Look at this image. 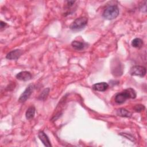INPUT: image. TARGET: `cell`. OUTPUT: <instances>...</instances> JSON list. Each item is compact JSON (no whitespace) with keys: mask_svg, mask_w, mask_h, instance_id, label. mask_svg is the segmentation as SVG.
I'll return each mask as SVG.
<instances>
[{"mask_svg":"<svg viewBox=\"0 0 147 147\" xmlns=\"http://www.w3.org/2000/svg\"><path fill=\"white\" fill-rule=\"evenodd\" d=\"M136 96L135 90L131 88H129L117 94L115 96V102L118 104H122L128 99L136 98Z\"/></svg>","mask_w":147,"mask_h":147,"instance_id":"cell-1","label":"cell"},{"mask_svg":"<svg viewBox=\"0 0 147 147\" xmlns=\"http://www.w3.org/2000/svg\"><path fill=\"white\" fill-rule=\"evenodd\" d=\"M119 14V9L116 5L107 6L103 12V17L106 20H111L115 19Z\"/></svg>","mask_w":147,"mask_h":147,"instance_id":"cell-2","label":"cell"},{"mask_svg":"<svg viewBox=\"0 0 147 147\" xmlns=\"http://www.w3.org/2000/svg\"><path fill=\"white\" fill-rule=\"evenodd\" d=\"M88 22V18L85 17H81L76 18L71 24L69 28L74 31H78L83 29Z\"/></svg>","mask_w":147,"mask_h":147,"instance_id":"cell-3","label":"cell"},{"mask_svg":"<svg viewBox=\"0 0 147 147\" xmlns=\"http://www.w3.org/2000/svg\"><path fill=\"white\" fill-rule=\"evenodd\" d=\"M130 74L132 76L144 77L146 75V70L145 67L141 65H134L130 69Z\"/></svg>","mask_w":147,"mask_h":147,"instance_id":"cell-4","label":"cell"},{"mask_svg":"<svg viewBox=\"0 0 147 147\" xmlns=\"http://www.w3.org/2000/svg\"><path fill=\"white\" fill-rule=\"evenodd\" d=\"M34 88V86L33 84H29L25 90V91L22 93V94L20 95L18 99V102L21 103L25 102L29 98V96L33 92Z\"/></svg>","mask_w":147,"mask_h":147,"instance_id":"cell-5","label":"cell"},{"mask_svg":"<svg viewBox=\"0 0 147 147\" xmlns=\"http://www.w3.org/2000/svg\"><path fill=\"white\" fill-rule=\"evenodd\" d=\"M23 52L21 49H14L6 55V59L9 60H17L22 54Z\"/></svg>","mask_w":147,"mask_h":147,"instance_id":"cell-6","label":"cell"},{"mask_svg":"<svg viewBox=\"0 0 147 147\" xmlns=\"http://www.w3.org/2000/svg\"><path fill=\"white\" fill-rule=\"evenodd\" d=\"M16 77L21 81H28L32 79V74L29 71H21L18 73Z\"/></svg>","mask_w":147,"mask_h":147,"instance_id":"cell-7","label":"cell"},{"mask_svg":"<svg viewBox=\"0 0 147 147\" xmlns=\"http://www.w3.org/2000/svg\"><path fill=\"white\" fill-rule=\"evenodd\" d=\"M38 137L39 139L41 140V141L42 142V144L45 146H48V147L52 146L51 141H50L48 137L43 131H40L38 132Z\"/></svg>","mask_w":147,"mask_h":147,"instance_id":"cell-8","label":"cell"},{"mask_svg":"<svg viewBox=\"0 0 147 147\" xmlns=\"http://www.w3.org/2000/svg\"><path fill=\"white\" fill-rule=\"evenodd\" d=\"M92 89L98 91H105L109 88V84L106 82H100L94 84L92 87Z\"/></svg>","mask_w":147,"mask_h":147,"instance_id":"cell-9","label":"cell"},{"mask_svg":"<svg viewBox=\"0 0 147 147\" xmlns=\"http://www.w3.org/2000/svg\"><path fill=\"white\" fill-rule=\"evenodd\" d=\"M35 111H36V109L34 106H30L26 111V113H25L26 118L29 120L33 119L35 115Z\"/></svg>","mask_w":147,"mask_h":147,"instance_id":"cell-10","label":"cell"},{"mask_svg":"<svg viewBox=\"0 0 147 147\" xmlns=\"http://www.w3.org/2000/svg\"><path fill=\"white\" fill-rule=\"evenodd\" d=\"M117 114L118 115L122 117H127V118H130L131 117V113L127 110L123 108H121L117 110Z\"/></svg>","mask_w":147,"mask_h":147,"instance_id":"cell-11","label":"cell"},{"mask_svg":"<svg viewBox=\"0 0 147 147\" xmlns=\"http://www.w3.org/2000/svg\"><path fill=\"white\" fill-rule=\"evenodd\" d=\"M71 45L74 49L80 51L84 48V47H86V44L78 41H73L71 43Z\"/></svg>","mask_w":147,"mask_h":147,"instance_id":"cell-12","label":"cell"},{"mask_svg":"<svg viewBox=\"0 0 147 147\" xmlns=\"http://www.w3.org/2000/svg\"><path fill=\"white\" fill-rule=\"evenodd\" d=\"M131 45L137 48H140L143 45V41L140 38H136L131 41Z\"/></svg>","mask_w":147,"mask_h":147,"instance_id":"cell-13","label":"cell"},{"mask_svg":"<svg viewBox=\"0 0 147 147\" xmlns=\"http://www.w3.org/2000/svg\"><path fill=\"white\" fill-rule=\"evenodd\" d=\"M49 88H45L42 92L40 94V95L38 96V99L40 100H44L48 96L49 92Z\"/></svg>","mask_w":147,"mask_h":147,"instance_id":"cell-14","label":"cell"},{"mask_svg":"<svg viewBox=\"0 0 147 147\" xmlns=\"http://www.w3.org/2000/svg\"><path fill=\"white\" fill-rule=\"evenodd\" d=\"M134 109L136 112H141L145 109V106L142 105H137L134 106Z\"/></svg>","mask_w":147,"mask_h":147,"instance_id":"cell-15","label":"cell"},{"mask_svg":"<svg viewBox=\"0 0 147 147\" xmlns=\"http://www.w3.org/2000/svg\"><path fill=\"white\" fill-rule=\"evenodd\" d=\"M119 134L121 135V136H123V137L127 138V139H129L130 140H131V141H135L134 138L132 136H131V135H130V134L129 135V136H128V134H126V133H120Z\"/></svg>","mask_w":147,"mask_h":147,"instance_id":"cell-16","label":"cell"},{"mask_svg":"<svg viewBox=\"0 0 147 147\" xmlns=\"http://www.w3.org/2000/svg\"><path fill=\"white\" fill-rule=\"evenodd\" d=\"M0 25H1V28L2 29V28H5L6 26V22H3V21H1V23H0Z\"/></svg>","mask_w":147,"mask_h":147,"instance_id":"cell-17","label":"cell"},{"mask_svg":"<svg viewBox=\"0 0 147 147\" xmlns=\"http://www.w3.org/2000/svg\"><path fill=\"white\" fill-rule=\"evenodd\" d=\"M75 2V1H67V5L69 6H72L74 3Z\"/></svg>","mask_w":147,"mask_h":147,"instance_id":"cell-18","label":"cell"}]
</instances>
